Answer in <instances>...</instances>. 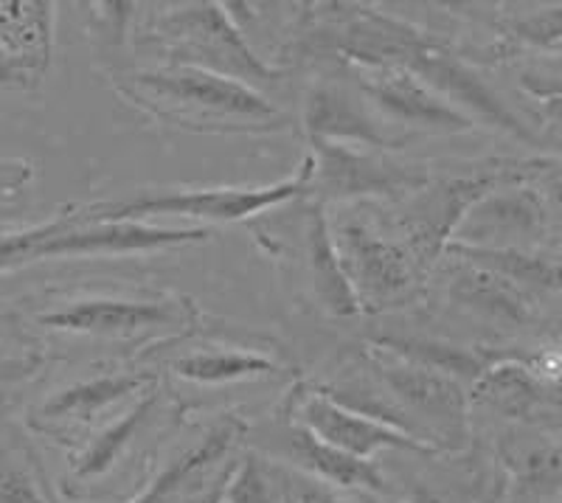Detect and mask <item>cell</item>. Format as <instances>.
Masks as SVG:
<instances>
[{
	"instance_id": "cell-1",
	"label": "cell",
	"mask_w": 562,
	"mask_h": 503,
	"mask_svg": "<svg viewBox=\"0 0 562 503\" xmlns=\"http://www.w3.org/2000/svg\"><path fill=\"white\" fill-rule=\"evenodd\" d=\"M340 52L366 68L389 65L408 70L453 108H470L492 127L506 130L526 144H540V135L520 122V115L512 113L459 57L400 20L378 12H358L340 34Z\"/></svg>"
},
{
	"instance_id": "cell-2",
	"label": "cell",
	"mask_w": 562,
	"mask_h": 503,
	"mask_svg": "<svg viewBox=\"0 0 562 503\" xmlns=\"http://www.w3.org/2000/svg\"><path fill=\"white\" fill-rule=\"evenodd\" d=\"M313 183V158H304L299 172L288 180L254 189H194V191H158V194H135L130 200H113L82 209L90 223H140L144 217H194L234 223V220L254 217L259 211L288 203L310 191Z\"/></svg>"
},
{
	"instance_id": "cell-3",
	"label": "cell",
	"mask_w": 562,
	"mask_h": 503,
	"mask_svg": "<svg viewBox=\"0 0 562 503\" xmlns=\"http://www.w3.org/2000/svg\"><path fill=\"white\" fill-rule=\"evenodd\" d=\"M243 434L245 422L225 416L130 503H223L228 481L239 467L234 447Z\"/></svg>"
},
{
	"instance_id": "cell-4",
	"label": "cell",
	"mask_w": 562,
	"mask_h": 503,
	"mask_svg": "<svg viewBox=\"0 0 562 503\" xmlns=\"http://www.w3.org/2000/svg\"><path fill=\"white\" fill-rule=\"evenodd\" d=\"M135 85L153 96L167 99L175 108H192L205 115H225V119H245V122L276 124L281 113L259 90L239 79L223 77L198 65H172L164 70H149L133 77Z\"/></svg>"
},
{
	"instance_id": "cell-5",
	"label": "cell",
	"mask_w": 562,
	"mask_h": 503,
	"mask_svg": "<svg viewBox=\"0 0 562 503\" xmlns=\"http://www.w3.org/2000/svg\"><path fill=\"white\" fill-rule=\"evenodd\" d=\"M164 34L172 40L178 54H183L178 65H198V68L239 79L245 85L248 79L273 77V70L262 59H256V54L239 37L237 26L217 3H200V7L175 12L167 20Z\"/></svg>"
},
{
	"instance_id": "cell-6",
	"label": "cell",
	"mask_w": 562,
	"mask_h": 503,
	"mask_svg": "<svg viewBox=\"0 0 562 503\" xmlns=\"http://www.w3.org/2000/svg\"><path fill=\"white\" fill-rule=\"evenodd\" d=\"M313 183L310 191L324 198H363V194H394L428 183L422 166L396 164L383 155L363 153L360 147L313 141Z\"/></svg>"
},
{
	"instance_id": "cell-7",
	"label": "cell",
	"mask_w": 562,
	"mask_h": 503,
	"mask_svg": "<svg viewBox=\"0 0 562 503\" xmlns=\"http://www.w3.org/2000/svg\"><path fill=\"white\" fill-rule=\"evenodd\" d=\"M549 205L535 189L509 186L481 198L456 228V243L470 248H518L540 239L549 228Z\"/></svg>"
},
{
	"instance_id": "cell-8",
	"label": "cell",
	"mask_w": 562,
	"mask_h": 503,
	"mask_svg": "<svg viewBox=\"0 0 562 503\" xmlns=\"http://www.w3.org/2000/svg\"><path fill=\"white\" fill-rule=\"evenodd\" d=\"M301 427H307L310 434L318 436L326 445L340 447V450L358 456V459L371 461V456L380 450H414V452H439V447L425 439L405 434L400 427H391L385 422L371 420V416L358 414L346 409L340 402L324 391H307L301 394L299 402Z\"/></svg>"
},
{
	"instance_id": "cell-9",
	"label": "cell",
	"mask_w": 562,
	"mask_h": 503,
	"mask_svg": "<svg viewBox=\"0 0 562 503\" xmlns=\"http://www.w3.org/2000/svg\"><path fill=\"white\" fill-rule=\"evenodd\" d=\"M351 290L363 306H385L400 301L414 284V265L408 254L385 243L363 225H346L335 245Z\"/></svg>"
},
{
	"instance_id": "cell-10",
	"label": "cell",
	"mask_w": 562,
	"mask_h": 503,
	"mask_svg": "<svg viewBox=\"0 0 562 503\" xmlns=\"http://www.w3.org/2000/svg\"><path fill=\"white\" fill-rule=\"evenodd\" d=\"M360 85L385 115H391L394 122H403L405 127L436 130V133H467L475 127L473 115L453 108L448 99H441L434 88L403 68H389V65L366 68L363 65Z\"/></svg>"
},
{
	"instance_id": "cell-11",
	"label": "cell",
	"mask_w": 562,
	"mask_h": 503,
	"mask_svg": "<svg viewBox=\"0 0 562 503\" xmlns=\"http://www.w3.org/2000/svg\"><path fill=\"white\" fill-rule=\"evenodd\" d=\"M175 310L164 301H124V299H88L74 301L57 313L40 315L45 326L63 332H88V335H124L144 326L169 324Z\"/></svg>"
},
{
	"instance_id": "cell-12",
	"label": "cell",
	"mask_w": 562,
	"mask_h": 503,
	"mask_svg": "<svg viewBox=\"0 0 562 503\" xmlns=\"http://www.w3.org/2000/svg\"><path fill=\"white\" fill-rule=\"evenodd\" d=\"M304 124L313 141H335V144H355V147H383L385 138L369 115L351 104L344 90L333 85H321L310 93Z\"/></svg>"
},
{
	"instance_id": "cell-13",
	"label": "cell",
	"mask_w": 562,
	"mask_h": 503,
	"mask_svg": "<svg viewBox=\"0 0 562 503\" xmlns=\"http://www.w3.org/2000/svg\"><path fill=\"white\" fill-rule=\"evenodd\" d=\"M290 456L299 461L304 470L321 478V484H335L344 490H369L383 492L385 481L380 470L371 461L358 459L351 452L340 450V447L326 445L318 436H313L307 427H295L290 434Z\"/></svg>"
},
{
	"instance_id": "cell-14",
	"label": "cell",
	"mask_w": 562,
	"mask_h": 503,
	"mask_svg": "<svg viewBox=\"0 0 562 503\" xmlns=\"http://www.w3.org/2000/svg\"><path fill=\"white\" fill-rule=\"evenodd\" d=\"M383 377L400 400L430 420L461 422L464 416V391L453 377H445L411 360H403L400 366H383Z\"/></svg>"
},
{
	"instance_id": "cell-15",
	"label": "cell",
	"mask_w": 562,
	"mask_h": 503,
	"mask_svg": "<svg viewBox=\"0 0 562 503\" xmlns=\"http://www.w3.org/2000/svg\"><path fill=\"white\" fill-rule=\"evenodd\" d=\"M448 254L459 256L467 265L484 268L515 287L531 290H562V256L535 254L518 248H470V245L448 243Z\"/></svg>"
},
{
	"instance_id": "cell-16",
	"label": "cell",
	"mask_w": 562,
	"mask_h": 503,
	"mask_svg": "<svg viewBox=\"0 0 562 503\" xmlns=\"http://www.w3.org/2000/svg\"><path fill=\"white\" fill-rule=\"evenodd\" d=\"M307 250L315 295L326 306V313L340 315V318L358 315L360 301L355 290H351L349 279H346L338 248H335L333 234H329V223H326L318 205L313 209V217H310L307 225Z\"/></svg>"
},
{
	"instance_id": "cell-17",
	"label": "cell",
	"mask_w": 562,
	"mask_h": 503,
	"mask_svg": "<svg viewBox=\"0 0 562 503\" xmlns=\"http://www.w3.org/2000/svg\"><path fill=\"white\" fill-rule=\"evenodd\" d=\"M475 396L506 416H537L549 389L537 380L531 366L520 360L495 364L475 380Z\"/></svg>"
},
{
	"instance_id": "cell-18",
	"label": "cell",
	"mask_w": 562,
	"mask_h": 503,
	"mask_svg": "<svg viewBox=\"0 0 562 503\" xmlns=\"http://www.w3.org/2000/svg\"><path fill=\"white\" fill-rule=\"evenodd\" d=\"M147 382H153L149 375H110L77 382L70 389L57 391L52 400L45 402L43 416H48V420H93L99 411L135 394Z\"/></svg>"
},
{
	"instance_id": "cell-19",
	"label": "cell",
	"mask_w": 562,
	"mask_h": 503,
	"mask_svg": "<svg viewBox=\"0 0 562 503\" xmlns=\"http://www.w3.org/2000/svg\"><path fill=\"white\" fill-rule=\"evenodd\" d=\"M453 293L467 306H473V310L484 315H492V318L512 321V324H524V321L531 318L529 299H526L520 287L490 273V270L475 268V265L473 270H467V273L456 279Z\"/></svg>"
},
{
	"instance_id": "cell-20",
	"label": "cell",
	"mask_w": 562,
	"mask_h": 503,
	"mask_svg": "<svg viewBox=\"0 0 562 503\" xmlns=\"http://www.w3.org/2000/svg\"><path fill=\"white\" fill-rule=\"evenodd\" d=\"M175 371L183 380L211 385V382H234L259 375H273L276 364H270L268 357L254 355V351H200V355L175 360Z\"/></svg>"
},
{
	"instance_id": "cell-21",
	"label": "cell",
	"mask_w": 562,
	"mask_h": 503,
	"mask_svg": "<svg viewBox=\"0 0 562 503\" xmlns=\"http://www.w3.org/2000/svg\"><path fill=\"white\" fill-rule=\"evenodd\" d=\"M153 409H155V396H147V400H140L130 414H124L122 420L113 422V425H110L99 439H93V445L85 450V456L77 465V476L93 478L108 472L110 467H113V461L122 456L124 447L130 445V439L138 434V427L144 425V420L153 414Z\"/></svg>"
},
{
	"instance_id": "cell-22",
	"label": "cell",
	"mask_w": 562,
	"mask_h": 503,
	"mask_svg": "<svg viewBox=\"0 0 562 503\" xmlns=\"http://www.w3.org/2000/svg\"><path fill=\"white\" fill-rule=\"evenodd\" d=\"M383 346H389L391 351H400L411 364L439 371L445 377H470V380H479L490 369L473 351H464L459 346L434 344V340H383Z\"/></svg>"
},
{
	"instance_id": "cell-23",
	"label": "cell",
	"mask_w": 562,
	"mask_h": 503,
	"mask_svg": "<svg viewBox=\"0 0 562 503\" xmlns=\"http://www.w3.org/2000/svg\"><path fill=\"white\" fill-rule=\"evenodd\" d=\"M223 503H281V495L268 478V472H265V467L259 465V459L245 456L234 478L228 481Z\"/></svg>"
},
{
	"instance_id": "cell-24",
	"label": "cell",
	"mask_w": 562,
	"mask_h": 503,
	"mask_svg": "<svg viewBox=\"0 0 562 503\" xmlns=\"http://www.w3.org/2000/svg\"><path fill=\"white\" fill-rule=\"evenodd\" d=\"M509 32L520 43H529L535 48H543V52H554L557 45L562 43V7L520 14L509 23Z\"/></svg>"
},
{
	"instance_id": "cell-25",
	"label": "cell",
	"mask_w": 562,
	"mask_h": 503,
	"mask_svg": "<svg viewBox=\"0 0 562 503\" xmlns=\"http://www.w3.org/2000/svg\"><path fill=\"white\" fill-rule=\"evenodd\" d=\"M520 85L531 96H537L540 102H546V99H562V54L526 68L520 74Z\"/></svg>"
},
{
	"instance_id": "cell-26",
	"label": "cell",
	"mask_w": 562,
	"mask_h": 503,
	"mask_svg": "<svg viewBox=\"0 0 562 503\" xmlns=\"http://www.w3.org/2000/svg\"><path fill=\"white\" fill-rule=\"evenodd\" d=\"M0 503H45L34 478L20 465L0 459Z\"/></svg>"
},
{
	"instance_id": "cell-27",
	"label": "cell",
	"mask_w": 562,
	"mask_h": 503,
	"mask_svg": "<svg viewBox=\"0 0 562 503\" xmlns=\"http://www.w3.org/2000/svg\"><path fill=\"white\" fill-rule=\"evenodd\" d=\"M37 77L40 70L34 65L9 57L7 52H0V85H7V88H29Z\"/></svg>"
},
{
	"instance_id": "cell-28",
	"label": "cell",
	"mask_w": 562,
	"mask_h": 503,
	"mask_svg": "<svg viewBox=\"0 0 562 503\" xmlns=\"http://www.w3.org/2000/svg\"><path fill=\"white\" fill-rule=\"evenodd\" d=\"M40 357L34 355H18V357H0V385H9V382L29 380V377L37 375Z\"/></svg>"
},
{
	"instance_id": "cell-29",
	"label": "cell",
	"mask_w": 562,
	"mask_h": 503,
	"mask_svg": "<svg viewBox=\"0 0 562 503\" xmlns=\"http://www.w3.org/2000/svg\"><path fill=\"white\" fill-rule=\"evenodd\" d=\"M34 166L29 160H0V191H18L32 183Z\"/></svg>"
},
{
	"instance_id": "cell-30",
	"label": "cell",
	"mask_w": 562,
	"mask_h": 503,
	"mask_svg": "<svg viewBox=\"0 0 562 503\" xmlns=\"http://www.w3.org/2000/svg\"><path fill=\"white\" fill-rule=\"evenodd\" d=\"M295 503H351L346 498L335 495L333 490H326L324 484H315V481H307V484L299 490V498Z\"/></svg>"
},
{
	"instance_id": "cell-31",
	"label": "cell",
	"mask_w": 562,
	"mask_h": 503,
	"mask_svg": "<svg viewBox=\"0 0 562 503\" xmlns=\"http://www.w3.org/2000/svg\"><path fill=\"white\" fill-rule=\"evenodd\" d=\"M543 119L549 124H554V127H562V99H546Z\"/></svg>"
},
{
	"instance_id": "cell-32",
	"label": "cell",
	"mask_w": 562,
	"mask_h": 503,
	"mask_svg": "<svg viewBox=\"0 0 562 503\" xmlns=\"http://www.w3.org/2000/svg\"><path fill=\"white\" fill-rule=\"evenodd\" d=\"M554 54H562V43H560V45H557V48H554Z\"/></svg>"
},
{
	"instance_id": "cell-33",
	"label": "cell",
	"mask_w": 562,
	"mask_h": 503,
	"mask_svg": "<svg viewBox=\"0 0 562 503\" xmlns=\"http://www.w3.org/2000/svg\"><path fill=\"white\" fill-rule=\"evenodd\" d=\"M560 459H562V450H560Z\"/></svg>"
}]
</instances>
